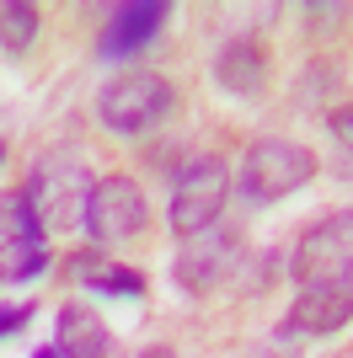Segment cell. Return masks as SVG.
I'll list each match as a JSON object with an SVG mask.
<instances>
[{
  "label": "cell",
  "mask_w": 353,
  "mask_h": 358,
  "mask_svg": "<svg viewBox=\"0 0 353 358\" xmlns=\"http://www.w3.org/2000/svg\"><path fill=\"white\" fill-rule=\"evenodd\" d=\"M172 113H176V86L161 70H145V64L118 70L113 80H102V91H97V123L118 139L150 134V129L166 123Z\"/></svg>",
  "instance_id": "cell-1"
},
{
  "label": "cell",
  "mask_w": 353,
  "mask_h": 358,
  "mask_svg": "<svg viewBox=\"0 0 353 358\" xmlns=\"http://www.w3.org/2000/svg\"><path fill=\"white\" fill-rule=\"evenodd\" d=\"M91 187H97V182H91V166L64 145V150H48L43 161L32 166L22 198H27V209L38 214L43 230H75V224H86Z\"/></svg>",
  "instance_id": "cell-2"
},
{
  "label": "cell",
  "mask_w": 353,
  "mask_h": 358,
  "mask_svg": "<svg viewBox=\"0 0 353 358\" xmlns=\"http://www.w3.org/2000/svg\"><path fill=\"white\" fill-rule=\"evenodd\" d=\"M316 177V155L294 139H257L241 161V198L247 203H284L289 193H300Z\"/></svg>",
  "instance_id": "cell-3"
},
{
  "label": "cell",
  "mask_w": 353,
  "mask_h": 358,
  "mask_svg": "<svg viewBox=\"0 0 353 358\" xmlns=\"http://www.w3.org/2000/svg\"><path fill=\"white\" fill-rule=\"evenodd\" d=\"M225 198H230V166L220 155H198L172 177V230L182 241L214 230L225 214Z\"/></svg>",
  "instance_id": "cell-4"
},
{
  "label": "cell",
  "mask_w": 353,
  "mask_h": 358,
  "mask_svg": "<svg viewBox=\"0 0 353 358\" xmlns=\"http://www.w3.org/2000/svg\"><path fill=\"white\" fill-rule=\"evenodd\" d=\"M289 273L305 284H332V278H353V203L332 209L326 220H316L289 252Z\"/></svg>",
  "instance_id": "cell-5"
},
{
  "label": "cell",
  "mask_w": 353,
  "mask_h": 358,
  "mask_svg": "<svg viewBox=\"0 0 353 358\" xmlns=\"http://www.w3.org/2000/svg\"><path fill=\"white\" fill-rule=\"evenodd\" d=\"M150 224V198L139 193V182L123 177V171H113V177H102L97 187H91V203H86V230L97 246H118V241H134L145 236Z\"/></svg>",
  "instance_id": "cell-6"
},
{
  "label": "cell",
  "mask_w": 353,
  "mask_h": 358,
  "mask_svg": "<svg viewBox=\"0 0 353 358\" xmlns=\"http://www.w3.org/2000/svg\"><path fill=\"white\" fill-rule=\"evenodd\" d=\"M48 268V246H43V224L27 209L22 193L0 198V278L6 284H27Z\"/></svg>",
  "instance_id": "cell-7"
},
{
  "label": "cell",
  "mask_w": 353,
  "mask_h": 358,
  "mask_svg": "<svg viewBox=\"0 0 353 358\" xmlns=\"http://www.w3.org/2000/svg\"><path fill=\"white\" fill-rule=\"evenodd\" d=\"M235 262H241V236L235 230H204V236L182 241L172 273L188 294H209V289H220L235 273Z\"/></svg>",
  "instance_id": "cell-8"
},
{
  "label": "cell",
  "mask_w": 353,
  "mask_h": 358,
  "mask_svg": "<svg viewBox=\"0 0 353 358\" xmlns=\"http://www.w3.org/2000/svg\"><path fill=\"white\" fill-rule=\"evenodd\" d=\"M353 321V278H332V284H305L294 294L284 331L289 337H332Z\"/></svg>",
  "instance_id": "cell-9"
},
{
  "label": "cell",
  "mask_w": 353,
  "mask_h": 358,
  "mask_svg": "<svg viewBox=\"0 0 353 358\" xmlns=\"http://www.w3.org/2000/svg\"><path fill=\"white\" fill-rule=\"evenodd\" d=\"M166 16H172V6H166V0H139V6H118V11L107 16L102 38H97V59H107V64L134 59L139 48L155 43V32H161Z\"/></svg>",
  "instance_id": "cell-10"
},
{
  "label": "cell",
  "mask_w": 353,
  "mask_h": 358,
  "mask_svg": "<svg viewBox=\"0 0 353 358\" xmlns=\"http://www.w3.org/2000/svg\"><path fill=\"white\" fill-rule=\"evenodd\" d=\"M54 353L59 358H123V348H118V337L102 327L97 310H86V305H59Z\"/></svg>",
  "instance_id": "cell-11"
},
{
  "label": "cell",
  "mask_w": 353,
  "mask_h": 358,
  "mask_svg": "<svg viewBox=\"0 0 353 358\" xmlns=\"http://www.w3.org/2000/svg\"><path fill=\"white\" fill-rule=\"evenodd\" d=\"M214 86L230 96H257L268 86V48L257 38H230L214 54Z\"/></svg>",
  "instance_id": "cell-12"
},
{
  "label": "cell",
  "mask_w": 353,
  "mask_h": 358,
  "mask_svg": "<svg viewBox=\"0 0 353 358\" xmlns=\"http://www.w3.org/2000/svg\"><path fill=\"white\" fill-rule=\"evenodd\" d=\"M70 278L91 294H118V299H139L145 294V273L139 268H118V262H102V257H70Z\"/></svg>",
  "instance_id": "cell-13"
},
{
  "label": "cell",
  "mask_w": 353,
  "mask_h": 358,
  "mask_svg": "<svg viewBox=\"0 0 353 358\" xmlns=\"http://www.w3.org/2000/svg\"><path fill=\"white\" fill-rule=\"evenodd\" d=\"M38 27H43L38 6H27V0H0V48H6V54H27V48L38 43Z\"/></svg>",
  "instance_id": "cell-14"
},
{
  "label": "cell",
  "mask_w": 353,
  "mask_h": 358,
  "mask_svg": "<svg viewBox=\"0 0 353 358\" xmlns=\"http://www.w3.org/2000/svg\"><path fill=\"white\" fill-rule=\"evenodd\" d=\"M326 129H332V139H338L342 150H353V102H342L338 113H332V123H326Z\"/></svg>",
  "instance_id": "cell-15"
},
{
  "label": "cell",
  "mask_w": 353,
  "mask_h": 358,
  "mask_svg": "<svg viewBox=\"0 0 353 358\" xmlns=\"http://www.w3.org/2000/svg\"><path fill=\"white\" fill-rule=\"evenodd\" d=\"M32 321V305H11V310H0V337H11Z\"/></svg>",
  "instance_id": "cell-16"
},
{
  "label": "cell",
  "mask_w": 353,
  "mask_h": 358,
  "mask_svg": "<svg viewBox=\"0 0 353 358\" xmlns=\"http://www.w3.org/2000/svg\"><path fill=\"white\" fill-rule=\"evenodd\" d=\"M32 358H59V353H54V343H48V348H38V353H32Z\"/></svg>",
  "instance_id": "cell-17"
},
{
  "label": "cell",
  "mask_w": 353,
  "mask_h": 358,
  "mask_svg": "<svg viewBox=\"0 0 353 358\" xmlns=\"http://www.w3.org/2000/svg\"><path fill=\"white\" fill-rule=\"evenodd\" d=\"M145 358H172V353H166V348H150V353Z\"/></svg>",
  "instance_id": "cell-18"
},
{
  "label": "cell",
  "mask_w": 353,
  "mask_h": 358,
  "mask_svg": "<svg viewBox=\"0 0 353 358\" xmlns=\"http://www.w3.org/2000/svg\"><path fill=\"white\" fill-rule=\"evenodd\" d=\"M0 161H6V139H0Z\"/></svg>",
  "instance_id": "cell-19"
}]
</instances>
